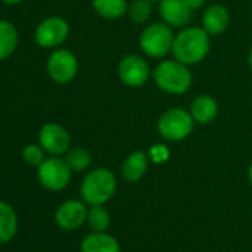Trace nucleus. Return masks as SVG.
<instances>
[{"label":"nucleus","mask_w":252,"mask_h":252,"mask_svg":"<svg viewBox=\"0 0 252 252\" xmlns=\"http://www.w3.org/2000/svg\"><path fill=\"white\" fill-rule=\"evenodd\" d=\"M150 2H158V0H150Z\"/></svg>","instance_id":"obj_28"},{"label":"nucleus","mask_w":252,"mask_h":252,"mask_svg":"<svg viewBox=\"0 0 252 252\" xmlns=\"http://www.w3.org/2000/svg\"><path fill=\"white\" fill-rule=\"evenodd\" d=\"M39 143L49 155L61 156L68 152L70 135L64 126L58 123H46L39 132Z\"/></svg>","instance_id":"obj_10"},{"label":"nucleus","mask_w":252,"mask_h":252,"mask_svg":"<svg viewBox=\"0 0 252 252\" xmlns=\"http://www.w3.org/2000/svg\"><path fill=\"white\" fill-rule=\"evenodd\" d=\"M190 113L194 122L202 125L211 123L218 114V102L211 95H199L191 102Z\"/></svg>","instance_id":"obj_16"},{"label":"nucleus","mask_w":252,"mask_h":252,"mask_svg":"<svg viewBox=\"0 0 252 252\" xmlns=\"http://www.w3.org/2000/svg\"><path fill=\"white\" fill-rule=\"evenodd\" d=\"M80 252H120V246L113 236L104 231H94L82 240Z\"/></svg>","instance_id":"obj_14"},{"label":"nucleus","mask_w":252,"mask_h":252,"mask_svg":"<svg viewBox=\"0 0 252 252\" xmlns=\"http://www.w3.org/2000/svg\"><path fill=\"white\" fill-rule=\"evenodd\" d=\"M228 23H230L228 11L222 5H211L205 11L203 18H202L203 30L209 36H218L224 33L228 27Z\"/></svg>","instance_id":"obj_13"},{"label":"nucleus","mask_w":252,"mask_h":252,"mask_svg":"<svg viewBox=\"0 0 252 252\" xmlns=\"http://www.w3.org/2000/svg\"><path fill=\"white\" fill-rule=\"evenodd\" d=\"M120 80L131 88H141L147 83L150 77V67L144 61V58L138 55L125 57L117 68Z\"/></svg>","instance_id":"obj_9"},{"label":"nucleus","mask_w":252,"mask_h":252,"mask_svg":"<svg viewBox=\"0 0 252 252\" xmlns=\"http://www.w3.org/2000/svg\"><path fill=\"white\" fill-rule=\"evenodd\" d=\"M88 220V209L85 202L67 200L61 203L55 212V222L64 230H76Z\"/></svg>","instance_id":"obj_11"},{"label":"nucleus","mask_w":252,"mask_h":252,"mask_svg":"<svg viewBox=\"0 0 252 252\" xmlns=\"http://www.w3.org/2000/svg\"><path fill=\"white\" fill-rule=\"evenodd\" d=\"M249 67L252 68V49H251V52H249Z\"/></svg>","instance_id":"obj_27"},{"label":"nucleus","mask_w":252,"mask_h":252,"mask_svg":"<svg viewBox=\"0 0 252 252\" xmlns=\"http://www.w3.org/2000/svg\"><path fill=\"white\" fill-rule=\"evenodd\" d=\"M68 23L61 17H49L36 29V42L42 48L60 46L68 36Z\"/></svg>","instance_id":"obj_7"},{"label":"nucleus","mask_w":252,"mask_h":252,"mask_svg":"<svg viewBox=\"0 0 252 252\" xmlns=\"http://www.w3.org/2000/svg\"><path fill=\"white\" fill-rule=\"evenodd\" d=\"M174 34L168 24L155 23L144 29L140 36V48L141 51L152 58H163L172 51Z\"/></svg>","instance_id":"obj_5"},{"label":"nucleus","mask_w":252,"mask_h":252,"mask_svg":"<svg viewBox=\"0 0 252 252\" xmlns=\"http://www.w3.org/2000/svg\"><path fill=\"white\" fill-rule=\"evenodd\" d=\"M5 3H8V5H15V3H18V2H21V0H3Z\"/></svg>","instance_id":"obj_25"},{"label":"nucleus","mask_w":252,"mask_h":252,"mask_svg":"<svg viewBox=\"0 0 252 252\" xmlns=\"http://www.w3.org/2000/svg\"><path fill=\"white\" fill-rule=\"evenodd\" d=\"M92 6L96 14L105 20H117L128 14V2L126 0H92Z\"/></svg>","instance_id":"obj_18"},{"label":"nucleus","mask_w":252,"mask_h":252,"mask_svg":"<svg viewBox=\"0 0 252 252\" xmlns=\"http://www.w3.org/2000/svg\"><path fill=\"white\" fill-rule=\"evenodd\" d=\"M45 150L42 149V146H36V144H29L24 147L23 150V158L24 160L30 165V166H39L43 160H45Z\"/></svg>","instance_id":"obj_23"},{"label":"nucleus","mask_w":252,"mask_h":252,"mask_svg":"<svg viewBox=\"0 0 252 252\" xmlns=\"http://www.w3.org/2000/svg\"><path fill=\"white\" fill-rule=\"evenodd\" d=\"M18 231V215L12 205L0 200V245L11 242Z\"/></svg>","instance_id":"obj_15"},{"label":"nucleus","mask_w":252,"mask_h":252,"mask_svg":"<svg viewBox=\"0 0 252 252\" xmlns=\"http://www.w3.org/2000/svg\"><path fill=\"white\" fill-rule=\"evenodd\" d=\"M248 177H249V181H251V184H252V163H251V166H249V171H248Z\"/></svg>","instance_id":"obj_26"},{"label":"nucleus","mask_w":252,"mask_h":252,"mask_svg":"<svg viewBox=\"0 0 252 252\" xmlns=\"http://www.w3.org/2000/svg\"><path fill=\"white\" fill-rule=\"evenodd\" d=\"M153 79L163 92L172 95L186 94L190 89L193 80L189 65L177 60L162 61L153 71Z\"/></svg>","instance_id":"obj_2"},{"label":"nucleus","mask_w":252,"mask_h":252,"mask_svg":"<svg viewBox=\"0 0 252 252\" xmlns=\"http://www.w3.org/2000/svg\"><path fill=\"white\" fill-rule=\"evenodd\" d=\"M153 6L150 0H134L128 6V15L135 24H144L150 20Z\"/></svg>","instance_id":"obj_20"},{"label":"nucleus","mask_w":252,"mask_h":252,"mask_svg":"<svg viewBox=\"0 0 252 252\" xmlns=\"http://www.w3.org/2000/svg\"><path fill=\"white\" fill-rule=\"evenodd\" d=\"M184 2L191 11H196V9H200L203 6V3L206 2V0H184Z\"/></svg>","instance_id":"obj_24"},{"label":"nucleus","mask_w":252,"mask_h":252,"mask_svg":"<svg viewBox=\"0 0 252 252\" xmlns=\"http://www.w3.org/2000/svg\"><path fill=\"white\" fill-rule=\"evenodd\" d=\"M17 45H18L17 29L8 21H0V61L11 57L17 49Z\"/></svg>","instance_id":"obj_19"},{"label":"nucleus","mask_w":252,"mask_h":252,"mask_svg":"<svg viewBox=\"0 0 252 252\" xmlns=\"http://www.w3.org/2000/svg\"><path fill=\"white\" fill-rule=\"evenodd\" d=\"M147 171V155L143 152H134L131 153L122 166V174L125 180L131 183L140 181Z\"/></svg>","instance_id":"obj_17"},{"label":"nucleus","mask_w":252,"mask_h":252,"mask_svg":"<svg viewBox=\"0 0 252 252\" xmlns=\"http://www.w3.org/2000/svg\"><path fill=\"white\" fill-rule=\"evenodd\" d=\"M86 221L94 231H105L110 225V214L102 205H96L88 211Z\"/></svg>","instance_id":"obj_22"},{"label":"nucleus","mask_w":252,"mask_h":252,"mask_svg":"<svg viewBox=\"0 0 252 252\" xmlns=\"http://www.w3.org/2000/svg\"><path fill=\"white\" fill-rule=\"evenodd\" d=\"M211 49L209 34L199 27H184L175 37L172 54L177 61L186 65H196L206 58Z\"/></svg>","instance_id":"obj_1"},{"label":"nucleus","mask_w":252,"mask_h":252,"mask_svg":"<svg viewBox=\"0 0 252 252\" xmlns=\"http://www.w3.org/2000/svg\"><path fill=\"white\" fill-rule=\"evenodd\" d=\"M191 12L184 0H160L159 14L169 27L184 29L191 20Z\"/></svg>","instance_id":"obj_12"},{"label":"nucleus","mask_w":252,"mask_h":252,"mask_svg":"<svg viewBox=\"0 0 252 252\" xmlns=\"http://www.w3.org/2000/svg\"><path fill=\"white\" fill-rule=\"evenodd\" d=\"M91 160H92L91 153L86 149H82V147H76V149L68 150L67 156H65V162L68 163L70 169L74 171V172L85 171L91 165Z\"/></svg>","instance_id":"obj_21"},{"label":"nucleus","mask_w":252,"mask_h":252,"mask_svg":"<svg viewBox=\"0 0 252 252\" xmlns=\"http://www.w3.org/2000/svg\"><path fill=\"white\" fill-rule=\"evenodd\" d=\"M48 73L57 83H68L77 74V60L67 49H57L48 60Z\"/></svg>","instance_id":"obj_8"},{"label":"nucleus","mask_w":252,"mask_h":252,"mask_svg":"<svg viewBox=\"0 0 252 252\" xmlns=\"http://www.w3.org/2000/svg\"><path fill=\"white\" fill-rule=\"evenodd\" d=\"M116 191V177L105 168L91 171L80 186V196L85 203L91 206L104 205Z\"/></svg>","instance_id":"obj_3"},{"label":"nucleus","mask_w":252,"mask_h":252,"mask_svg":"<svg viewBox=\"0 0 252 252\" xmlns=\"http://www.w3.org/2000/svg\"><path fill=\"white\" fill-rule=\"evenodd\" d=\"M39 183L51 191L64 190L71 180V169L65 159L48 158L37 166Z\"/></svg>","instance_id":"obj_6"},{"label":"nucleus","mask_w":252,"mask_h":252,"mask_svg":"<svg viewBox=\"0 0 252 252\" xmlns=\"http://www.w3.org/2000/svg\"><path fill=\"white\" fill-rule=\"evenodd\" d=\"M194 128V119L190 111L174 107L165 111L159 122H158V131L162 138L168 141H183L186 140Z\"/></svg>","instance_id":"obj_4"}]
</instances>
